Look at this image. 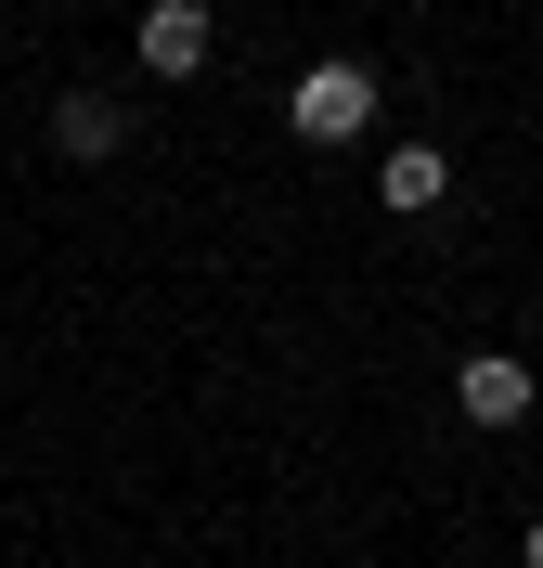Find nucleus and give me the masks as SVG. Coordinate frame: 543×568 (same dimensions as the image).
Instances as JSON below:
<instances>
[{"label": "nucleus", "mask_w": 543, "mask_h": 568, "mask_svg": "<svg viewBox=\"0 0 543 568\" xmlns=\"http://www.w3.org/2000/svg\"><path fill=\"white\" fill-rule=\"evenodd\" d=\"M52 142H66L78 169H104L117 142H130V116H117V104H104V91H66V104H52Z\"/></svg>", "instance_id": "obj_5"}, {"label": "nucleus", "mask_w": 543, "mask_h": 568, "mask_svg": "<svg viewBox=\"0 0 543 568\" xmlns=\"http://www.w3.org/2000/svg\"><path fill=\"white\" fill-rule=\"evenodd\" d=\"M517 556H531V568H543V517H531V542H517Z\"/></svg>", "instance_id": "obj_6"}, {"label": "nucleus", "mask_w": 543, "mask_h": 568, "mask_svg": "<svg viewBox=\"0 0 543 568\" xmlns=\"http://www.w3.org/2000/svg\"><path fill=\"white\" fill-rule=\"evenodd\" d=\"M285 116H298V142H362V130H375V78H362V65H311Z\"/></svg>", "instance_id": "obj_1"}, {"label": "nucleus", "mask_w": 543, "mask_h": 568, "mask_svg": "<svg viewBox=\"0 0 543 568\" xmlns=\"http://www.w3.org/2000/svg\"><path fill=\"white\" fill-rule=\"evenodd\" d=\"M130 52H143V78H194V65L220 52L208 0H143V27H130Z\"/></svg>", "instance_id": "obj_2"}, {"label": "nucleus", "mask_w": 543, "mask_h": 568, "mask_svg": "<svg viewBox=\"0 0 543 568\" xmlns=\"http://www.w3.org/2000/svg\"><path fill=\"white\" fill-rule=\"evenodd\" d=\"M531 362H517V349H466V362H453V414H466V426H517V414H531Z\"/></svg>", "instance_id": "obj_3"}, {"label": "nucleus", "mask_w": 543, "mask_h": 568, "mask_svg": "<svg viewBox=\"0 0 543 568\" xmlns=\"http://www.w3.org/2000/svg\"><path fill=\"white\" fill-rule=\"evenodd\" d=\"M375 194H389L401 220H428L440 194H453V155H440V142H389V155H375Z\"/></svg>", "instance_id": "obj_4"}]
</instances>
